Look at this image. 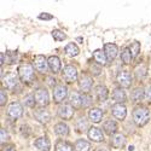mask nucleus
Masks as SVG:
<instances>
[{
  "instance_id": "obj_24",
  "label": "nucleus",
  "mask_w": 151,
  "mask_h": 151,
  "mask_svg": "<svg viewBox=\"0 0 151 151\" xmlns=\"http://www.w3.org/2000/svg\"><path fill=\"white\" fill-rule=\"evenodd\" d=\"M134 75H135V79L138 81L144 80L146 78V75H147V68H146V65L142 64L139 67H137L135 68V71H134Z\"/></svg>"
},
{
  "instance_id": "obj_28",
  "label": "nucleus",
  "mask_w": 151,
  "mask_h": 151,
  "mask_svg": "<svg viewBox=\"0 0 151 151\" xmlns=\"http://www.w3.org/2000/svg\"><path fill=\"white\" fill-rule=\"evenodd\" d=\"M55 151H74V149H73L71 144H69L68 142L59 140L55 145Z\"/></svg>"
},
{
  "instance_id": "obj_3",
  "label": "nucleus",
  "mask_w": 151,
  "mask_h": 151,
  "mask_svg": "<svg viewBox=\"0 0 151 151\" xmlns=\"http://www.w3.org/2000/svg\"><path fill=\"white\" fill-rule=\"evenodd\" d=\"M63 79L68 83H73L78 79V70L75 65H67L63 69Z\"/></svg>"
},
{
  "instance_id": "obj_23",
  "label": "nucleus",
  "mask_w": 151,
  "mask_h": 151,
  "mask_svg": "<svg viewBox=\"0 0 151 151\" xmlns=\"http://www.w3.org/2000/svg\"><path fill=\"white\" fill-rule=\"evenodd\" d=\"M93 58H94V60L98 63V64H102V65L106 64L108 57H106L105 52L102 51V50H96V51L93 52Z\"/></svg>"
},
{
  "instance_id": "obj_45",
  "label": "nucleus",
  "mask_w": 151,
  "mask_h": 151,
  "mask_svg": "<svg viewBox=\"0 0 151 151\" xmlns=\"http://www.w3.org/2000/svg\"><path fill=\"white\" fill-rule=\"evenodd\" d=\"M47 81H48V85H50V86H52V87H53V85L56 83V80L52 79V78H47Z\"/></svg>"
},
{
  "instance_id": "obj_46",
  "label": "nucleus",
  "mask_w": 151,
  "mask_h": 151,
  "mask_svg": "<svg viewBox=\"0 0 151 151\" xmlns=\"http://www.w3.org/2000/svg\"><path fill=\"white\" fill-rule=\"evenodd\" d=\"M4 57H5V56H4V53L1 52V53H0V63H1V65L4 64Z\"/></svg>"
},
{
  "instance_id": "obj_41",
  "label": "nucleus",
  "mask_w": 151,
  "mask_h": 151,
  "mask_svg": "<svg viewBox=\"0 0 151 151\" xmlns=\"http://www.w3.org/2000/svg\"><path fill=\"white\" fill-rule=\"evenodd\" d=\"M39 18H40V19H44V21H50V19L53 18V16L50 15V14H46V12H44V14L39 15Z\"/></svg>"
},
{
  "instance_id": "obj_10",
  "label": "nucleus",
  "mask_w": 151,
  "mask_h": 151,
  "mask_svg": "<svg viewBox=\"0 0 151 151\" xmlns=\"http://www.w3.org/2000/svg\"><path fill=\"white\" fill-rule=\"evenodd\" d=\"M33 115H34V117H35L37 121H39L40 123H42V124L48 123L50 120H51V114H50L47 110H45L44 108H40V109L34 110Z\"/></svg>"
},
{
  "instance_id": "obj_22",
  "label": "nucleus",
  "mask_w": 151,
  "mask_h": 151,
  "mask_svg": "<svg viewBox=\"0 0 151 151\" xmlns=\"http://www.w3.org/2000/svg\"><path fill=\"white\" fill-rule=\"evenodd\" d=\"M55 133L58 135V137H62V138H64L69 134V127L65 124V123H63V122H59L55 126Z\"/></svg>"
},
{
  "instance_id": "obj_2",
  "label": "nucleus",
  "mask_w": 151,
  "mask_h": 151,
  "mask_svg": "<svg viewBox=\"0 0 151 151\" xmlns=\"http://www.w3.org/2000/svg\"><path fill=\"white\" fill-rule=\"evenodd\" d=\"M18 75L22 82L29 83L34 79V68L30 64H23L18 68Z\"/></svg>"
},
{
  "instance_id": "obj_6",
  "label": "nucleus",
  "mask_w": 151,
  "mask_h": 151,
  "mask_svg": "<svg viewBox=\"0 0 151 151\" xmlns=\"http://www.w3.org/2000/svg\"><path fill=\"white\" fill-rule=\"evenodd\" d=\"M36 103L40 106H46L50 103V98H48V92L45 88H37L34 93Z\"/></svg>"
},
{
  "instance_id": "obj_13",
  "label": "nucleus",
  "mask_w": 151,
  "mask_h": 151,
  "mask_svg": "<svg viewBox=\"0 0 151 151\" xmlns=\"http://www.w3.org/2000/svg\"><path fill=\"white\" fill-rule=\"evenodd\" d=\"M104 52H105V55L108 57V60L109 62H112V60L116 58V56H117L119 48H117V46L115 44H105Z\"/></svg>"
},
{
  "instance_id": "obj_26",
  "label": "nucleus",
  "mask_w": 151,
  "mask_h": 151,
  "mask_svg": "<svg viewBox=\"0 0 151 151\" xmlns=\"http://www.w3.org/2000/svg\"><path fill=\"white\" fill-rule=\"evenodd\" d=\"M69 102L74 108H80L81 106V94L78 92H71L69 96Z\"/></svg>"
},
{
  "instance_id": "obj_29",
  "label": "nucleus",
  "mask_w": 151,
  "mask_h": 151,
  "mask_svg": "<svg viewBox=\"0 0 151 151\" xmlns=\"http://www.w3.org/2000/svg\"><path fill=\"white\" fill-rule=\"evenodd\" d=\"M74 149H75V151H90L91 144L83 139H79V140H76V143H75Z\"/></svg>"
},
{
  "instance_id": "obj_17",
  "label": "nucleus",
  "mask_w": 151,
  "mask_h": 151,
  "mask_svg": "<svg viewBox=\"0 0 151 151\" xmlns=\"http://www.w3.org/2000/svg\"><path fill=\"white\" fill-rule=\"evenodd\" d=\"M48 68L53 74L60 71V59L57 56H51L48 58Z\"/></svg>"
},
{
  "instance_id": "obj_33",
  "label": "nucleus",
  "mask_w": 151,
  "mask_h": 151,
  "mask_svg": "<svg viewBox=\"0 0 151 151\" xmlns=\"http://www.w3.org/2000/svg\"><path fill=\"white\" fill-rule=\"evenodd\" d=\"M92 104V97L88 93H83L81 94V106L82 108H88Z\"/></svg>"
},
{
  "instance_id": "obj_14",
  "label": "nucleus",
  "mask_w": 151,
  "mask_h": 151,
  "mask_svg": "<svg viewBox=\"0 0 151 151\" xmlns=\"http://www.w3.org/2000/svg\"><path fill=\"white\" fill-rule=\"evenodd\" d=\"M117 123L114 121V120H111V119H109V120H106L104 123H103V129H104V132L108 134V135H111V134H115L116 132H117Z\"/></svg>"
},
{
  "instance_id": "obj_27",
  "label": "nucleus",
  "mask_w": 151,
  "mask_h": 151,
  "mask_svg": "<svg viewBox=\"0 0 151 151\" xmlns=\"http://www.w3.org/2000/svg\"><path fill=\"white\" fill-rule=\"evenodd\" d=\"M144 98H145L144 88H142V87H137V88L133 91V93H132V100L134 103H137V102H140V100H143Z\"/></svg>"
},
{
  "instance_id": "obj_4",
  "label": "nucleus",
  "mask_w": 151,
  "mask_h": 151,
  "mask_svg": "<svg viewBox=\"0 0 151 151\" xmlns=\"http://www.w3.org/2000/svg\"><path fill=\"white\" fill-rule=\"evenodd\" d=\"M68 96V88L64 85H57L53 87V100L56 103H62Z\"/></svg>"
},
{
  "instance_id": "obj_18",
  "label": "nucleus",
  "mask_w": 151,
  "mask_h": 151,
  "mask_svg": "<svg viewBox=\"0 0 151 151\" xmlns=\"http://www.w3.org/2000/svg\"><path fill=\"white\" fill-rule=\"evenodd\" d=\"M88 138H90L91 140L97 142V143L104 140V135H103L102 131H100L99 128H97V127H92V128H90V131H88Z\"/></svg>"
},
{
  "instance_id": "obj_37",
  "label": "nucleus",
  "mask_w": 151,
  "mask_h": 151,
  "mask_svg": "<svg viewBox=\"0 0 151 151\" xmlns=\"http://www.w3.org/2000/svg\"><path fill=\"white\" fill-rule=\"evenodd\" d=\"M91 73H92V75H94V76H98V75H100V73H102V68H100L99 65L93 64L91 67Z\"/></svg>"
},
{
  "instance_id": "obj_16",
  "label": "nucleus",
  "mask_w": 151,
  "mask_h": 151,
  "mask_svg": "<svg viewBox=\"0 0 151 151\" xmlns=\"http://www.w3.org/2000/svg\"><path fill=\"white\" fill-rule=\"evenodd\" d=\"M34 145L40 151H50V149H51V143L46 137H41L39 139H36L34 142Z\"/></svg>"
},
{
  "instance_id": "obj_19",
  "label": "nucleus",
  "mask_w": 151,
  "mask_h": 151,
  "mask_svg": "<svg viewBox=\"0 0 151 151\" xmlns=\"http://www.w3.org/2000/svg\"><path fill=\"white\" fill-rule=\"evenodd\" d=\"M111 145L115 149H122L126 145V137L123 134H115L111 138Z\"/></svg>"
},
{
  "instance_id": "obj_20",
  "label": "nucleus",
  "mask_w": 151,
  "mask_h": 151,
  "mask_svg": "<svg viewBox=\"0 0 151 151\" xmlns=\"http://www.w3.org/2000/svg\"><path fill=\"white\" fill-rule=\"evenodd\" d=\"M88 117H90V120L92 122L98 123V122L102 121V119H103V111L100 110V109H98V108L91 109L90 112H88Z\"/></svg>"
},
{
  "instance_id": "obj_32",
  "label": "nucleus",
  "mask_w": 151,
  "mask_h": 151,
  "mask_svg": "<svg viewBox=\"0 0 151 151\" xmlns=\"http://www.w3.org/2000/svg\"><path fill=\"white\" fill-rule=\"evenodd\" d=\"M133 56H132V52L129 48H123L122 52H121V59L122 62L124 63V64H128V63H131Z\"/></svg>"
},
{
  "instance_id": "obj_1",
  "label": "nucleus",
  "mask_w": 151,
  "mask_h": 151,
  "mask_svg": "<svg viewBox=\"0 0 151 151\" xmlns=\"http://www.w3.org/2000/svg\"><path fill=\"white\" fill-rule=\"evenodd\" d=\"M150 120V114H149V110L145 106H138L134 109L133 111V121L137 126L139 127H143L145 126Z\"/></svg>"
},
{
  "instance_id": "obj_34",
  "label": "nucleus",
  "mask_w": 151,
  "mask_h": 151,
  "mask_svg": "<svg viewBox=\"0 0 151 151\" xmlns=\"http://www.w3.org/2000/svg\"><path fill=\"white\" fill-rule=\"evenodd\" d=\"M129 50H131V52H132L133 58H134V57H137V56H138V53L140 52V44L138 42V41L132 42V44H131V46H129Z\"/></svg>"
},
{
  "instance_id": "obj_21",
  "label": "nucleus",
  "mask_w": 151,
  "mask_h": 151,
  "mask_svg": "<svg viewBox=\"0 0 151 151\" xmlns=\"http://www.w3.org/2000/svg\"><path fill=\"white\" fill-rule=\"evenodd\" d=\"M4 81H5L6 87L10 88V90H15L16 87L18 86V78L16 76L15 74H9Z\"/></svg>"
},
{
  "instance_id": "obj_35",
  "label": "nucleus",
  "mask_w": 151,
  "mask_h": 151,
  "mask_svg": "<svg viewBox=\"0 0 151 151\" xmlns=\"http://www.w3.org/2000/svg\"><path fill=\"white\" fill-rule=\"evenodd\" d=\"M52 36H53V39L56 41H63L67 37V35L64 33H63L62 30H58V29H56V30L52 32Z\"/></svg>"
},
{
  "instance_id": "obj_43",
  "label": "nucleus",
  "mask_w": 151,
  "mask_h": 151,
  "mask_svg": "<svg viewBox=\"0 0 151 151\" xmlns=\"http://www.w3.org/2000/svg\"><path fill=\"white\" fill-rule=\"evenodd\" d=\"M3 151H16V147H15V145H12V144L5 145V146L3 147Z\"/></svg>"
},
{
  "instance_id": "obj_36",
  "label": "nucleus",
  "mask_w": 151,
  "mask_h": 151,
  "mask_svg": "<svg viewBox=\"0 0 151 151\" xmlns=\"http://www.w3.org/2000/svg\"><path fill=\"white\" fill-rule=\"evenodd\" d=\"M35 103H36L35 97L32 96V94H30V96H27L26 98H24V104H26L27 106H29V108H34Z\"/></svg>"
},
{
  "instance_id": "obj_44",
  "label": "nucleus",
  "mask_w": 151,
  "mask_h": 151,
  "mask_svg": "<svg viewBox=\"0 0 151 151\" xmlns=\"http://www.w3.org/2000/svg\"><path fill=\"white\" fill-rule=\"evenodd\" d=\"M94 151H110V149L108 146H105V145H99V146H97L94 149Z\"/></svg>"
},
{
  "instance_id": "obj_7",
  "label": "nucleus",
  "mask_w": 151,
  "mask_h": 151,
  "mask_svg": "<svg viewBox=\"0 0 151 151\" xmlns=\"http://www.w3.org/2000/svg\"><path fill=\"white\" fill-rule=\"evenodd\" d=\"M79 86H80V88L83 92L88 93L91 91V88H92V86H93L92 78L90 76V75H87V74H81L80 78H79Z\"/></svg>"
},
{
  "instance_id": "obj_12",
  "label": "nucleus",
  "mask_w": 151,
  "mask_h": 151,
  "mask_svg": "<svg viewBox=\"0 0 151 151\" xmlns=\"http://www.w3.org/2000/svg\"><path fill=\"white\" fill-rule=\"evenodd\" d=\"M34 67L37 71H40V73H45L47 67H48V60H46L45 56H36L35 59H34Z\"/></svg>"
},
{
  "instance_id": "obj_40",
  "label": "nucleus",
  "mask_w": 151,
  "mask_h": 151,
  "mask_svg": "<svg viewBox=\"0 0 151 151\" xmlns=\"http://www.w3.org/2000/svg\"><path fill=\"white\" fill-rule=\"evenodd\" d=\"M9 55H10V58L7 59V62L10 63V64H14V63H16V59H17L16 52H9Z\"/></svg>"
},
{
  "instance_id": "obj_8",
  "label": "nucleus",
  "mask_w": 151,
  "mask_h": 151,
  "mask_svg": "<svg viewBox=\"0 0 151 151\" xmlns=\"http://www.w3.org/2000/svg\"><path fill=\"white\" fill-rule=\"evenodd\" d=\"M22 114H23V108H22V105H21L18 102H14V103L10 104V106H9V109H7V115H9L11 119L16 120V119L21 117Z\"/></svg>"
},
{
  "instance_id": "obj_38",
  "label": "nucleus",
  "mask_w": 151,
  "mask_h": 151,
  "mask_svg": "<svg viewBox=\"0 0 151 151\" xmlns=\"http://www.w3.org/2000/svg\"><path fill=\"white\" fill-rule=\"evenodd\" d=\"M6 100H7V96L5 93V90H1L0 91V105L4 106L6 104Z\"/></svg>"
},
{
  "instance_id": "obj_15",
  "label": "nucleus",
  "mask_w": 151,
  "mask_h": 151,
  "mask_svg": "<svg viewBox=\"0 0 151 151\" xmlns=\"http://www.w3.org/2000/svg\"><path fill=\"white\" fill-rule=\"evenodd\" d=\"M96 97L98 99V102L100 103H103L105 102V100L108 99V96H109V92H108V88L105 86H102V85H99L96 87Z\"/></svg>"
},
{
  "instance_id": "obj_25",
  "label": "nucleus",
  "mask_w": 151,
  "mask_h": 151,
  "mask_svg": "<svg viewBox=\"0 0 151 151\" xmlns=\"http://www.w3.org/2000/svg\"><path fill=\"white\" fill-rule=\"evenodd\" d=\"M112 98H114L116 103H123V102H126V99H127V96H126L123 90L115 88L114 92H112Z\"/></svg>"
},
{
  "instance_id": "obj_31",
  "label": "nucleus",
  "mask_w": 151,
  "mask_h": 151,
  "mask_svg": "<svg viewBox=\"0 0 151 151\" xmlns=\"http://www.w3.org/2000/svg\"><path fill=\"white\" fill-rule=\"evenodd\" d=\"M75 128H76L78 132H85L86 129H88V122H87V120L85 117H80L76 123H75Z\"/></svg>"
},
{
  "instance_id": "obj_39",
  "label": "nucleus",
  "mask_w": 151,
  "mask_h": 151,
  "mask_svg": "<svg viewBox=\"0 0 151 151\" xmlns=\"http://www.w3.org/2000/svg\"><path fill=\"white\" fill-rule=\"evenodd\" d=\"M0 135H1V144L4 145V143L6 140H9V134L6 133V131L4 128H1V129H0Z\"/></svg>"
},
{
  "instance_id": "obj_9",
  "label": "nucleus",
  "mask_w": 151,
  "mask_h": 151,
  "mask_svg": "<svg viewBox=\"0 0 151 151\" xmlns=\"http://www.w3.org/2000/svg\"><path fill=\"white\" fill-rule=\"evenodd\" d=\"M58 112V116L63 120H70L74 115V106L69 105V104H63L58 108L57 110Z\"/></svg>"
},
{
  "instance_id": "obj_30",
  "label": "nucleus",
  "mask_w": 151,
  "mask_h": 151,
  "mask_svg": "<svg viewBox=\"0 0 151 151\" xmlns=\"http://www.w3.org/2000/svg\"><path fill=\"white\" fill-rule=\"evenodd\" d=\"M64 51H65L67 55H69V56H71V57H75V56H78V55H79L80 50H79V47L76 46V44L70 42V44H68V45L65 46Z\"/></svg>"
},
{
  "instance_id": "obj_42",
  "label": "nucleus",
  "mask_w": 151,
  "mask_h": 151,
  "mask_svg": "<svg viewBox=\"0 0 151 151\" xmlns=\"http://www.w3.org/2000/svg\"><path fill=\"white\" fill-rule=\"evenodd\" d=\"M145 98L149 100V102H151V85L146 87V90H145Z\"/></svg>"
},
{
  "instance_id": "obj_11",
  "label": "nucleus",
  "mask_w": 151,
  "mask_h": 151,
  "mask_svg": "<svg viewBox=\"0 0 151 151\" xmlns=\"http://www.w3.org/2000/svg\"><path fill=\"white\" fill-rule=\"evenodd\" d=\"M111 112L114 117H116L117 120H124L126 115H127V109H126L124 105H122V103H117L115 105H112Z\"/></svg>"
},
{
  "instance_id": "obj_5",
  "label": "nucleus",
  "mask_w": 151,
  "mask_h": 151,
  "mask_svg": "<svg viewBox=\"0 0 151 151\" xmlns=\"http://www.w3.org/2000/svg\"><path fill=\"white\" fill-rule=\"evenodd\" d=\"M119 85L121 87H123V88H128V87L131 86L132 83V76L128 70H121L119 71L117 74V78H116Z\"/></svg>"
}]
</instances>
